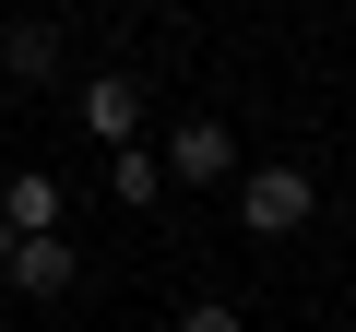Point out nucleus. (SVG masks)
<instances>
[{"label":"nucleus","mask_w":356,"mask_h":332,"mask_svg":"<svg viewBox=\"0 0 356 332\" xmlns=\"http://www.w3.org/2000/svg\"><path fill=\"white\" fill-rule=\"evenodd\" d=\"M72 107H83V131H95L107 154H131V131H143V83H131V72H95Z\"/></svg>","instance_id":"nucleus-3"},{"label":"nucleus","mask_w":356,"mask_h":332,"mask_svg":"<svg viewBox=\"0 0 356 332\" xmlns=\"http://www.w3.org/2000/svg\"><path fill=\"white\" fill-rule=\"evenodd\" d=\"M166 179H191V190H202V179H250V166H238V131H226L214 107L178 119V131H166Z\"/></svg>","instance_id":"nucleus-2"},{"label":"nucleus","mask_w":356,"mask_h":332,"mask_svg":"<svg viewBox=\"0 0 356 332\" xmlns=\"http://www.w3.org/2000/svg\"><path fill=\"white\" fill-rule=\"evenodd\" d=\"M13 285H24V297H72V285H83L72 238H24V249H13Z\"/></svg>","instance_id":"nucleus-5"},{"label":"nucleus","mask_w":356,"mask_h":332,"mask_svg":"<svg viewBox=\"0 0 356 332\" xmlns=\"http://www.w3.org/2000/svg\"><path fill=\"white\" fill-rule=\"evenodd\" d=\"M0 72L13 83H60V24H0Z\"/></svg>","instance_id":"nucleus-6"},{"label":"nucleus","mask_w":356,"mask_h":332,"mask_svg":"<svg viewBox=\"0 0 356 332\" xmlns=\"http://www.w3.org/2000/svg\"><path fill=\"white\" fill-rule=\"evenodd\" d=\"M13 249H24V238H13V226H0V285H13Z\"/></svg>","instance_id":"nucleus-9"},{"label":"nucleus","mask_w":356,"mask_h":332,"mask_svg":"<svg viewBox=\"0 0 356 332\" xmlns=\"http://www.w3.org/2000/svg\"><path fill=\"white\" fill-rule=\"evenodd\" d=\"M309 202H321L309 166H250V179H238V226H250V238H297Z\"/></svg>","instance_id":"nucleus-1"},{"label":"nucleus","mask_w":356,"mask_h":332,"mask_svg":"<svg viewBox=\"0 0 356 332\" xmlns=\"http://www.w3.org/2000/svg\"><path fill=\"white\" fill-rule=\"evenodd\" d=\"M178 332H250V320H238L226 297H191V308H178Z\"/></svg>","instance_id":"nucleus-8"},{"label":"nucleus","mask_w":356,"mask_h":332,"mask_svg":"<svg viewBox=\"0 0 356 332\" xmlns=\"http://www.w3.org/2000/svg\"><path fill=\"white\" fill-rule=\"evenodd\" d=\"M60 179H48V166H24V179H0V226H13V238H60Z\"/></svg>","instance_id":"nucleus-4"},{"label":"nucleus","mask_w":356,"mask_h":332,"mask_svg":"<svg viewBox=\"0 0 356 332\" xmlns=\"http://www.w3.org/2000/svg\"><path fill=\"white\" fill-rule=\"evenodd\" d=\"M107 190H119V202H166V154H143V142H131V154L107 166Z\"/></svg>","instance_id":"nucleus-7"}]
</instances>
